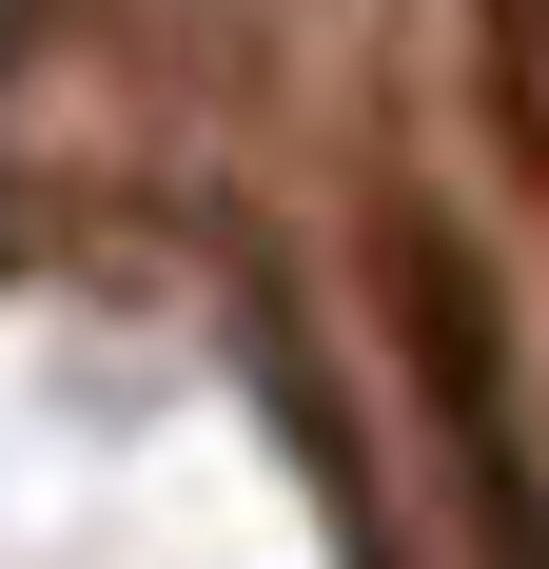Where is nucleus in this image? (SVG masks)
<instances>
[{
  "label": "nucleus",
  "mask_w": 549,
  "mask_h": 569,
  "mask_svg": "<svg viewBox=\"0 0 549 569\" xmlns=\"http://www.w3.org/2000/svg\"><path fill=\"white\" fill-rule=\"evenodd\" d=\"M471 118H491V158L549 197V0H471Z\"/></svg>",
  "instance_id": "obj_1"
}]
</instances>
